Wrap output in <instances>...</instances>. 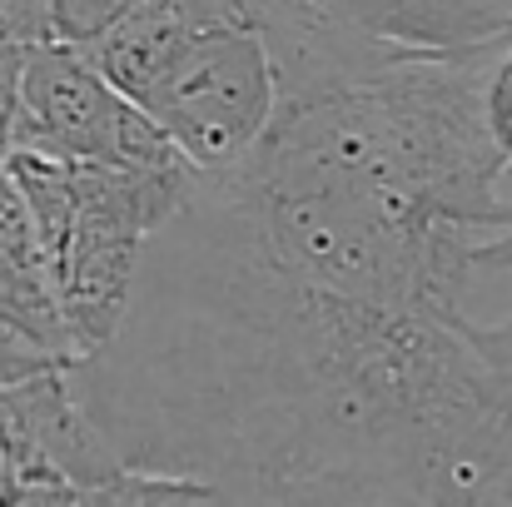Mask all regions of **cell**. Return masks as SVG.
<instances>
[{
  "mask_svg": "<svg viewBox=\"0 0 512 507\" xmlns=\"http://www.w3.org/2000/svg\"><path fill=\"white\" fill-rule=\"evenodd\" d=\"M70 388L130 468L214 503H508L512 408L468 309L289 264L204 169Z\"/></svg>",
  "mask_w": 512,
  "mask_h": 507,
  "instance_id": "6da1fadb",
  "label": "cell"
},
{
  "mask_svg": "<svg viewBox=\"0 0 512 507\" xmlns=\"http://www.w3.org/2000/svg\"><path fill=\"white\" fill-rule=\"evenodd\" d=\"M194 25L184 15L179 0H135L105 35H95L85 50V60L135 105L150 100V90L170 75V65L179 60V50L189 45Z\"/></svg>",
  "mask_w": 512,
  "mask_h": 507,
  "instance_id": "8992f818",
  "label": "cell"
},
{
  "mask_svg": "<svg viewBox=\"0 0 512 507\" xmlns=\"http://www.w3.org/2000/svg\"><path fill=\"white\" fill-rule=\"evenodd\" d=\"M145 110L165 125L189 165L204 174L234 169L279 115V75L264 35L249 20L194 25Z\"/></svg>",
  "mask_w": 512,
  "mask_h": 507,
  "instance_id": "3957f363",
  "label": "cell"
},
{
  "mask_svg": "<svg viewBox=\"0 0 512 507\" xmlns=\"http://www.w3.org/2000/svg\"><path fill=\"white\" fill-rule=\"evenodd\" d=\"M15 473H20L15 448H10V438L0 433V503H15Z\"/></svg>",
  "mask_w": 512,
  "mask_h": 507,
  "instance_id": "8fae6325",
  "label": "cell"
},
{
  "mask_svg": "<svg viewBox=\"0 0 512 507\" xmlns=\"http://www.w3.org/2000/svg\"><path fill=\"white\" fill-rule=\"evenodd\" d=\"M244 10L269 45L279 105L339 90L408 55V0H244Z\"/></svg>",
  "mask_w": 512,
  "mask_h": 507,
  "instance_id": "5b68a950",
  "label": "cell"
},
{
  "mask_svg": "<svg viewBox=\"0 0 512 507\" xmlns=\"http://www.w3.org/2000/svg\"><path fill=\"white\" fill-rule=\"evenodd\" d=\"M20 125L25 115H20V85H15V90H0V165L20 150Z\"/></svg>",
  "mask_w": 512,
  "mask_h": 507,
  "instance_id": "30bf717a",
  "label": "cell"
},
{
  "mask_svg": "<svg viewBox=\"0 0 512 507\" xmlns=\"http://www.w3.org/2000/svg\"><path fill=\"white\" fill-rule=\"evenodd\" d=\"M503 35H512V0H408L403 10L408 55L478 50Z\"/></svg>",
  "mask_w": 512,
  "mask_h": 507,
  "instance_id": "52a82bcc",
  "label": "cell"
},
{
  "mask_svg": "<svg viewBox=\"0 0 512 507\" xmlns=\"http://www.w3.org/2000/svg\"><path fill=\"white\" fill-rule=\"evenodd\" d=\"M135 0H45L50 10V40L65 45H90L95 35H105Z\"/></svg>",
  "mask_w": 512,
  "mask_h": 507,
  "instance_id": "ba28073f",
  "label": "cell"
},
{
  "mask_svg": "<svg viewBox=\"0 0 512 507\" xmlns=\"http://www.w3.org/2000/svg\"><path fill=\"white\" fill-rule=\"evenodd\" d=\"M5 169L35 204L50 289L80 358H90L120 334L145 239L189 199L199 169L105 165L30 145H20Z\"/></svg>",
  "mask_w": 512,
  "mask_h": 507,
  "instance_id": "7a4b0ae2",
  "label": "cell"
},
{
  "mask_svg": "<svg viewBox=\"0 0 512 507\" xmlns=\"http://www.w3.org/2000/svg\"><path fill=\"white\" fill-rule=\"evenodd\" d=\"M20 145L70 155V160H105V165H150L179 169L189 155L165 135V125L120 95L85 50L65 40H30L20 70ZM199 169V165H194Z\"/></svg>",
  "mask_w": 512,
  "mask_h": 507,
  "instance_id": "277c9868",
  "label": "cell"
},
{
  "mask_svg": "<svg viewBox=\"0 0 512 507\" xmlns=\"http://www.w3.org/2000/svg\"><path fill=\"white\" fill-rule=\"evenodd\" d=\"M468 338H473L478 358L488 363V373H493L503 403L512 408V314L508 319H498V324H478V319H468Z\"/></svg>",
  "mask_w": 512,
  "mask_h": 507,
  "instance_id": "9c48e42d",
  "label": "cell"
}]
</instances>
